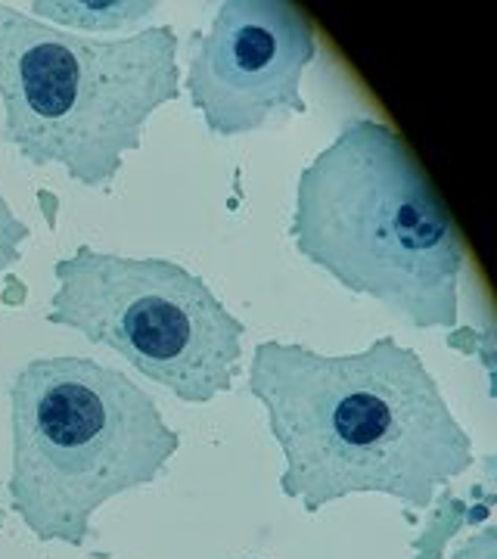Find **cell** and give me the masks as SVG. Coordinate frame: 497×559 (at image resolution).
<instances>
[{"mask_svg":"<svg viewBox=\"0 0 497 559\" xmlns=\"http://www.w3.org/2000/svg\"><path fill=\"white\" fill-rule=\"evenodd\" d=\"M249 392L286 460L280 491L305 513L348 495H389L423 513L476 463L436 377L392 336L355 355L259 342Z\"/></svg>","mask_w":497,"mask_h":559,"instance_id":"cell-1","label":"cell"},{"mask_svg":"<svg viewBox=\"0 0 497 559\" xmlns=\"http://www.w3.org/2000/svg\"><path fill=\"white\" fill-rule=\"evenodd\" d=\"M289 237L342 289L411 326H454L463 240L407 140L355 116L298 175Z\"/></svg>","mask_w":497,"mask_h":559,"instance_id":"cell-2","label":"cell"},{"mask_svg":"<svg viewBox=\"0 0 497 559\" xmlns=\"http://www.w3.org/2000/svg\"><path fill=\"white\" fill-rule=\"evenodd\" d=\"M7 395L10 510L44 544H84L99 507L153 485L180 448L156 399L99 360H28Z\"/></svg>","mask_w":497,"mask_h":559,"instance_id":"cell-3","label":"cell"},{"mask_svg":"<svg viewBox=\"0 0 497 559\" xmlns=\"http://www.w3.org/2000/svg\"><path fill=\"white\" fill-rule=\"evenodd\" d=\"M178 94L171 25L84 38L0 3V138L28 165H60L81 187L106 190L153 112Z\"/></svg>","mask_w":497,"mask_h":559,"instance_id":"cell-4","label":"cell"},{"mask_svg":"<svg viewBox=\"0 0 497 559\" xmlns=\"http://www.w3.org/2000/svg\"><path fill=\"white\" fill-rule=\"evenodd\" d=\"M47 320L119 352L187 404L230 392L246 323L205 280L168 259H125L79 246L54 264Z\"/></svg>","mask_w":497,"mask_h":559,"instance_id":"cell-5","label":"cell"},{"mask_svg":"<svg viewBox=\"0 0 497 559\" xmlns=\"http://www.w3.org/2000/svg\"><path fill=\"white\" fill-rule=\"evenodd\" d=\"M318 57L311 16L293 0H224L190 38L184 91L209 134L239 138L289 112L305 116L301 75Z\"/></svg>","mask_w":497,"mask_h":559,"instance_id":"cell-6","label":"cell"},{"mask_svg":"<svg viewBox=\"0 0 497 559\" xmlns=\"http://www.w3.org/2000/svg\"><path fill=\"white\" fill-rule=\"evenodd\" d=\"M156 10L150 0H38L32 3L35 20L54 28L79 32H121L143 22Z\"/></svg>","mask_w":497,"mask_h":559,"instance_id":"cell-7","label":"cell"},{"mask_svg":"<svg viewBox=\"0 0 497 559\" xmlns=\"http://www.w3.org/2000/svg\"><path fill=\"white\" fill-rule=\"evenodd\" d=\"M28 224L13 212V205L0 193V274L22 259V246L28 242Z\"/></svg>","mask_w":497,"mask_h":559,"instance_id":"cell-8","label":"cell"},{"mask_svg":"<svg viewBox=\"0 0 497 559\" xmlns=\"http://www.w3.org/2000/svg\"><path fill=\"white\" fill-rule=\"evenodd\" d=\"M495 550H497L495 528H485L482 535H476V538L466 540V544L460 547L458 554H454V559H497Z\"/></svg>","mask_w":497,"mask_h":559,"instance_id":"cell-9","label":"cell"}]
</instances>
